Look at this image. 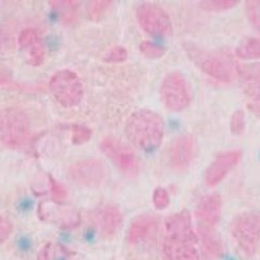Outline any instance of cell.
I'll return each mask as SVG.
<instances>
[{"mask_svg":"<svg viewBox=\"0 0 260 260\" xmlns=\"http://www.w3.org/2000/svg\"><path fill=\"white\" fill-rule=\"evenodd\" d=\"M197 243L198 237L189 212L182 210L167 218L162 241L167 260H199Z\"/></svg>","mask_w":260,"mask_h":260,"instance_id":"1","label":"cell"},{"mask_svg":"<svg viewBox=\"0 0 260 260\" xmlns=\"http://www.w3.org/2000/svg\"><path fill=\"white\" fill-rule=\"evenodd\" d=\"M125 135L136 148L148 153L153 152L160 147L164 139V119L154 111L139 110L127 119Z\"/></svg>","mask_w":260,"mask_h":260,"instance_id":"2","label":"cell"},{"mask_svg":"<svg viewBox=\"0 0 260 260\" xmlns=\"http://www.w3.org/2000/svg\"><path fill=\"white\" fill-rule=\"evenodd\" d=\"M31 121L27 114L16 107L0 110V143L22 151L31 146Z\"/></svg>","mask_w":260,"mask_h":260,"instance_id":"3","label":"cell"},{"mask_svg":"<svg viewBox=\"0 0 260 260\" xmlns=\"http://www.w3.org/2000/svg\"><path fill=\"white\" fill-rule=\"evenodd\" d=\"M185 50L194 63L210 77L225 83L236 78L235 64L226 54L201 49L193 45L186 46Z\"/></svg>","mask_w":260,"mask_h":260,"instance_id":"4","label":"cell"},{"mask_svg":"<svg viewBox=\"0 0 260 260\" xmlns=\"http://www.w3.org/2000/svg\"><path fill=\"white\" fill-rule=\"evenodd\" d=\"M49 90L60 106L73 108L80 104L83 98V84L75 72L60 70L51 77Z\"/></svg>","mask_w":260,"mask_h":260,"instance_id":"5","label":"cell"},{"mask_svg":"<svg viewBox=\"0 0 260 260\" xmlns=\"http://www.w3.org/2000/svg\"><path fill=\"white\" fill-rule=\"evenodd\" d=\"M259 213L244 212L232 222V235L243 253L252 257L259 251Z\"/></svg>","mask_w":260,"mask_h":260,"instance_id":"6","label":"cell"},{"mask_svg":"<svg viewBox=\"0 0 260 260\" xmlns=\"http://www.w3.org/2000/svg\"><path fill=\"white\" fill-rule=\"evenodd\" d=\"M136 17L139 25L147 34L166 38L173 34V24L169 14L159 6L146 3L138 7Z\"/></svg>","mask_w":260,"mask_h":260,"instance_id":"7","label":"cell"},{"mask_svg":"<svg viewBox=\"0 0 260 260\" xmlns=\"http://www.w3.org/2000/svg\"><path fill=\"white\" fill-rule=\"evenodd\" d=\"M100 150L124 175L134 177L140 169V160L135 152L115 137H106L100 143Z\"/></svg>","mask_w":260,"mask_h":260,"instance_id":"8","label":"cell"},{"mask_svg":"<svg viewBox=\"0 0 260 260\" xmlns=\"http://www.w3.org/2000/svg\"><path fill=\"white\" fill-rule=\"evenodd\" d=\"M160 98L167 109L180 112L189 107L191 94L184 76L179 72L168 74L160 85Z\"/></svg>","mask_w":260,"mask_h":260,"instance_id":"9","label":"cell"},{"mask_svg":"<svg viewBox=\"0 0 260 260\" xmlns=\"http://www.w3.org/2000/svg\"><path fill=\"white\" fill-rule=\"evenodd\" d=\"M37 215L41 221L62 230L76 229L81 222L78 210L56 200L41 201L37 208Z\"/></svg>","mask_w":260,"mask_h":260,"instance_id":"10","label":"cell"},{"mask_svg":"<svg viewBox=\"0 0 260 260\" xmlns=\"http://www.w3.org/2000/svg\"><path fill=\"white\" fill-rule=\"evenodd\" d=\"M69 176L79 186L96 189L106 180L107 168L101 160L88 158L72 165L69 170Z\"/></svg>","mask_w":260,"mask_h":260,"instance_id":"11","label":"cell"},{"mask_svg":"<svg viewBox=\"0 0 260 260\" xmlns=\"http://www.w3.org/2000/svg\"><path fill=\"white\" fill-rule=\"evenodd\" d=\"M91 219L100 235L112 237L120 229L123 222V216L118 207L104 204L99 205L92 211Z\"/></svg>","mask_w":260,"mask_h":260,"instance_id":"12","label":"cell"},{"mask_svg":"<svg viewBox=\"0 0 260 260\" xmlns=\"http://www.w3.org/2000/svg\"><path fill=\"white\" fill-rule=\"evenodd\" d=\"M195 156V141L191 135H180L172 142L169 150V164L176 172L190 168Z\"/></svg>","mask_w":260,"mask_h":260,"instance_id":"13","label":"cell"},{"mask_svg":"<svg viewBox=\"0 0 260 260\" xmlns=\"http://www.w3.org/2000/svg\"><path fill=\"white\" fill-rule=\"evenodd\" d=\"M242 153L240 151H229L219 154L207 169L205 181L208 186H216L220 183L239 164Z\"/></svg>","mask_w":260,"mask_h":260,"instance_id":"14","label":"cell"},{"mask_svg":"<svg viewBox=\"0 0 260 260\" xmlns=\"http://www.w3.org/2000/svg\"><path fill=\"white\" fill-rule=\"evenodd\" d=\"M18 45L25 54V60L30 66L39 67L45 61V46L40 35L34 28H25L20 33Z\"/></svg>","mask_w":260,"mask_h":260,"instance_id":"15","label":"cell"},{"mask_svg":"<svg viewBox=\"0 0 260 260\" xmlns=\"http://www.w3.org/2000/svg\"><path fill=\"white\" fill-rule=\"evenodd\" d=\"M222 199L218 193L205 196L198 204L195 214L200 226L215 229L221 218Z\"/></svg>","mask_w":260,"mask_h":260,"instance_id":"16","label":"cell"},{"mask_svg":"<svg viewBox=\"0 0 260 260\" xmlns=\"http://www.w3.org/2000/svg\"><path fill=\"white\" fill-rule=\"evenodd\" d=\"M157 219L151 214H141L133 219L127 230L126 241L135 245L146 240L156 228Z\"/></svg>","mask_w":260,"mask_h":260,"instance_id":"17","label":"cell"},{"mask_svg":"<svg viewBox=\"0 0 260 260\" xmlns=\"http://www.w3.org/2000/svg\"><path fill=\"white\" fill-rule=\"evenodd\" d=\"M201 242V252L207 260H216L223 256L222 241L215 229L198 225Z\"/></svg>","mask_w":260,"mask_h":260,"instance_id":"18","label":"cell"},{"mask_svg":"<svg viewBox=\"0 0 260 260\" xmlns=\"http://www.w3.org/2000/svg\"><path fill=\"white\" fill-rule=\"evenodd\" d=\"M37 260H78L77 254L59 242H49L39 251Z\"/></svg>","mask_w":260,"mask_h":260,"instance_id":"19","label":"cell"},{"mask_svg":"<svg viewBox=\"0 0 260 260\" xmlns=\"http://www.w3.org/2000/svg\"><path fill=\"white\" fill-rule=\"evenodd\" d=\"M51 8L58 15L62 23L72 24L77 19L78 4L76 2H49Z\"/></svg>","mask_w":260,"mask_h":260,"instance_id":"20","label":"cell"},{"mask_svg":"<svg viewBox=\"0 0 260 260\" xmlns=\"http://www.w3.org/2000/svg\"><path fill=\"white\" fill-rule=\"evenodd\" d=\"M236 55L241 59H258L260 56V45L257 38L244 39L236 50Z\"/></svg>","mask_w":260,"mask_h":260,"instance_id":"21","label":"cell"},{"mask_svg":"<svg viewBox=\"0 0 260 260\" xmlns=\"http://www.w3.org/2000/svg\"><path fill=\"white\" fill-rule=\"evenodd\" d=\"M140 53L147 57L149 59H160L161 57L166 55L167 49L160 45H157V43L151 42V41H142L139 46Z\"/></svg>","mask_w":260,"mask_h":260,"instance_id":"22","label":"cell"},{"mask_svg":"<svg viewBox=\"0 0 260 260\" xmlns=\"http://www.w3.org/2000/svg\"><path fill=\"white\" fill-rule=\"evenodd\" d=\"M238 3L237 0H209V2H200L199 7L209 12H222L236 7Z\"/></svg>","mask_w":260,"mask_h":260,"instance_id":"23","label":"cell"},{"mask_svg":"<svg viewBox=\"0 0 260 260\" xmlns=\"http://www.w3.org/2000/svg\"><path fill=\"white\" fill-rule=\"evenodd\" d=\"M112 5L113 2H90L88 5L89 17L93 21H99L106 15Z\"/></svg>","mask_w":260,"mask_h":260,"instance_id":"24","label":"cell"},{"mask_svg":"<svg viewBox=\"0 0 260 260\" xmlns=\"http://www.w3.org/2000/svg\"><path fill=\"white\" fill-rule=\"evenodd\" d=\"M92 137L91 128L81 125V124H74L72 125V142L75 146H80L85 142H88Z\"/></svg>","mask_w":260,"mask_h":260,"instance_id":"25","label":"cell"},{"mask_svg":"<svg viewBox=\"0 0 260 260\" xmlns=\"http://www.w3.org/2000/svg\"><path fill=\"white\" fill-rule=\"evenodd\" d=\"M127 59V51L125 48L117 46L111 48L104 56V61L108 63H120Z\"/></svg>","mask_w":260,"mask_h":260,"instance_id":"26","label":"cell"},{"mask_svg":"<svg viewBox=\"0 0 260 260\" xmlns=\"http://www.w3.org/2000/svg\"><path fill=\"white\" fill-rule=\"evenodd\" d=\"M153 204L157 210H165L170 206V195L161 186H158L153 192Z\"/></svg>","mask_w":260,"mask_h":260,"instance_id":"27","label":"cell"},{"mask_svg":"<svg viewBox=\"0 0 260 260\" xmlns=\"http://www.w3.org/2000/svg\"><path fill=\"white\" fill-rule=\"evenodd\" d=\"M245 128V114L242 110H237L231 118V132L233 135L239 136Z\"/></svg>","mask_w":260,"mask_h":260,"instance_id":"28","label":"cell"},{"mask_svg":"<svg viewBox=\"0 0 260 260\" xmlns=\"http://www.w3.org/2000/svg\"><path fill=\"white\" fill-rule=\"evenodd\" d=\"M49 186H50V191L53 196V200L56 201H61L67 198L68 196V191L66 187L59 182L57 181L53 176L49 175Z\"/></svg>","mask_w":260,"mask_h":260,"instance_id":"29","label":"cell"},{"mask_svg":"<svg viewBox=\"0 0 260 260\" xmlns=\"http://www.w3.org/2000/svg\"><path fill=\"white\" fill-rule=\"evenodd\" d=\"M245 10L249 20L256 28H259V2H247Z\"/></svg>","mask_w":260,"mask_h":260,"instance_id":"30","label":"cell"},{"mask_svg":"<svg viewBox=\"0 0 260 260\" xmlns=\"http://www.w3.org/2000/svg\"><path fill=\"white\" fill-rule=\"evenodd\" d=\"M12 231V222L8 218L4 217V216H0V244H3L10 237Z\"/></svg>","mask_w":260,"mask_h":260,"instance_id":"31","label":"cell"}]
</instances>
